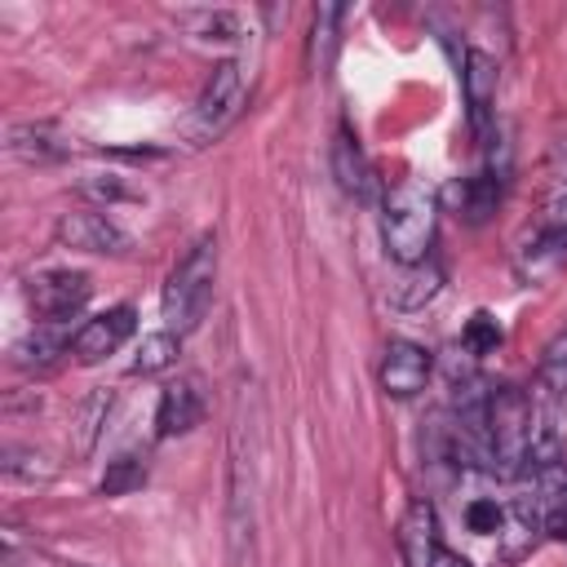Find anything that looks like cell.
I'll return each instance as SVG.
<instances>
[{
    "label": "cell",
    "instance_id": "obj_3",
    "mask_svg": "<svg viewBox=\"0 0 567 567\" xmlns=\"http://www.w3.org/2000/svg\"><path fill=\"white\" fill-rule=\"evenodd\" d=\"M483 439H487L492 474H501V478L527 474V452H532V399H527L518 385H496V390H487Z\"/></svg>",
    "mask_w": 567,
    "mask_h": 567
},
{
    "label": "cell",
    "instance_id": "obj_4",
    "mask_svg": "<svg viewBox=\"0 0 567 567\" xmlns=\"http://www.w3.org/2000/svg\"><path fill=\"white\" fill-rule=\"evenodd\" d=\"M239 106H244V71H239V62L226 58V62H217L213 75L204 80V93H199V102H195V111H190V137H195V142L221 137L226 124L239 115Z\"/></svg>",
    "mask_w": 567,
    "mask_h": 567
},
{
    "label": "cell",
    "instance_id": "obj_23",
    "mask_svg": "<svg viewBox=\"0 0 567 567\" xmlns=\"http://www.w3.org/2000/svg\"><path fill=\"white\" fill-rule=\"evenodd\" d=\"M177 359V332H151V337H142V346H137V359H133V372H159V368H168Z\"/></svg>",
    "mask_w": 567,
    "mask_h": 567
},
{
    "label": "cell",
    "instance_id": "obj_28",
    "mask_svg": "<svg viewBox=\"0 0 567 567\" xmlns=\"http://www.w3.org/2000/svg\"><path fill=\"white\" fill-rule=\"evenodd\" d=\"M545 532H549L554 540H567V505H563V509H554V514L545 518Z\"/></svg>",
    "mask_w": 567,
    "mask_h": 567
},
{
    "label": "cell",
    "instance_id": "obj_7",
    "mask_svg": "<svg viewBox=\"0 0 567 567\" xmlns=\"http://www.w3.org/2000/svg\"><path fill=\"white\" fill-rule=\"evenodd\" d=\"M133 328H137L133 306H111V310L84 319V323L71 332V354H75L80 363H102L106 354H115V350L133 337Z\"/></svg>",
    "mask_w": 567,
    "mask_h": 567
},
{
    "label": "cell",
    "instance_id": "obj_1",
    "mask_svg": "<svg viewBox=\"0 0 567 567\" xmlns=\"http://www.w3.org/2000/svg\"><path fill=\"white\" fill-rule=\"evenodd\" d=\"M434 226H439V204L425 186L403 182L385 195V204H381V244L399 266L430 261Z\"/></svg>",
    "mask_w": 567,
    "mask_h": 567
},
{
    "label": "cell",
    "instance_id": "obj_2",
    "mask_svg": "<svg viewBox=\"0 0 567 567\" xmlns=\"http://www.w3.org/2000/svg\"><path fill=\"white\" fill-rule=\"evenodd\" d=\"M213 284H217V235L208 230L168 270V284H164V297H159L168 332L182 337V332L199 328V319H204V310L213 301Z\"/></svg>",
    "mask_w": 567,
    "mask_h": 567
},
{
    "label": "cell",
    "instance_id": "obj_9",
    "mask_svg": "<svg viewBox=\"0 0 567 567\" xmlns=\"http://www.w3.org/2000/svg\"><path fill=\"white\" fill-rule=\"evenodd\" d=\"M58 244L62 248H80V252H124L128 248V235L97 208H75V213H62L58 221Z\"/></svg>",
    "mask_w": 567,
    "mask_h": 567
},
{
    "label": "cell",
    "instance_id": "obj_27",
    "mask_svg": "<svg viewBox=\"0 0 567 567\" xmlns=\"http://www.w3.org/2000/svg\"><path fill=\"white\" fill-rule=\"evenodd\" d=\"M84 195H102V199H128L133 190H124L120 182H84Z\"/></svg>",
    "mask_w": 567,
    "mask_h": 567
},
{
    "label": "cell",
    "instance_id": "obj_5",
    "mask_svg": "<svg viewBox=\"0 0 567 567\" xmlns=\"http://www.w3.org/2000/svg\"><path fill=\"white\" fill-rule=\"evenodd\" d=\"M93 284L84 270H40L27 279V301L35 323H66L71 315L84 310Z\"/></svg>",
    "mask_w": 567,
    "mask_h": 567
},
{
    "label": "cell",
    "instance_id": "obj_26",
    "mask_svg": "<svg viewBox=\"0 0 567 567\" xmlns=\"http://www.w3.org/2000/svg\"><path fill=\"white\" fill-rule=\"evenodd\" d=\"M341 22V4H319L315 9V53H319V66H328L332 58V44H337V27Z\"/></svg>",
    "mask_w": 567,
    "mask_h": 567
},
{
    "label": "cell",
    "instance_id": "obj_20",
    "mask_svg": "<svg viewBox=\"0 0 567 567\" xmlns=\"http://www.w3.org/2000/svg\"><path fill=\"white\" fill-rule=\"evenodd\" d=\"M146 483V456H133V452H124V456H115L111 465H106V474H102V496H128V492H137Z\"/></svg>",
    "mask_w": 567,
    "mask_h": 567
},
{
    "label": "cell",
    "instance_id": "obj_6",
    "mask_svg": "<svg viewBox=\"0 0 567 567\" xmlns=\"http://www.w3.org/2000/svg\"><path fill=\"white\" fill-rule=\"evenodd\" d=\"M514 266H518V279L523 284H540V279L558 275L567 266V217L563 213H545L540 226L523 239Z\"/></svg>",
    "mask_w": 567,
    "mask_h": 567
},
{
    "label": "cell",
    "instance_id": "obj_19",
    "mask_svg": "<svg viewBox=\"0 0 567 567\" xmlns=\"http://www.w3.org/2000/svg\"><path fill=\"white\" fill-rule=\"evenodd\" d=\"M106 412H111V394L106 390H93L80 408H75V452L80 456H89L93 452V443H97V430H102V421H106Z\"/></svg>",
    "mask_w": 567,
    "mask_h": 567
},
{
    "label": "cell",
    "instance_id": "obj_11",
    "mask_svg": "<svg viewBox=\"0 0 567 567\" xmlns=\"http://www.w3.org/2000/svg\"><path fill=\"white\" fill-rule=\"evenodd\" d=\"M332 177H337V186H341L350 199H359V204H372V199H377V173H372V164H368L359 137H354L346 124H341L337 137H332Z\"/></svg>",
    "mask_w": 567,
    "mask_h": 567
},
{
    "label": "cell",
    "instance_id": "obj_13",
    "mask_svg": "<svg viewBox=\"0 0 567 567\" xmlns=\"http://www.w3.org/2000/svg\"><path fill=\"white\" fill-rule=\"evenodd\" d=\"M4 151H9L13 159H22V164H53V159H62V155L71 151V142L62 137L58 124L31 120V124H13V128L4 133Z\"/></svg>",
    "mask_w": 567,
    "mask_h": 567
},
{
    "label": "cell",
    "instance_id": "obj_21",
    "mask_svg": "<svg viewBox=\"0 0 567 567\" xmlns=\"http://www.w3.org/2000/svg\"><path fill=\"white\" fill-rule=\"evenodd\" d=\"M177 22L199 40H230L239 31V18L226 9H186V13H177Z\"/></svg>",
    "mask_w": 567,
    "mask_h": 567
},
{
    "label": "cell",
    "instance_id": "obj_22",
    "mask_svg": "<svg viewBox=\"0 0 567 567\" xmlns=\"http://www.w3.org/2000/svg\"><path fill=\"white\" fill-rule=\"evenodd\" d=\"M501 341H505V328L496 323V315H492V310H474V315L465 319L461 346H465L470 354H496V350H501Z\"/></svg>",
    "mask_w": 567,
    "mask_h": 567
},
{
    "label": "cell",
    "instance_id": "obj_15",
    "mask_svg": "<svg viewBox=\"0 0 567 567\" xmlns=\"http://www.w3.org/2000/svg\"><path fill=\"white\" fill-rule=\"evenodd\" d=\"M399 554L408 567H430V558L439 554V518L430 501H412L399 518Z\"/></svg>",
    "mask_w": 567,
    "mask_h": 567
},
{
    "label": "cell",
    "instance_id": "obj_12",
    "mask_svg": "<svg viewBox=\"0 0 567 567\" xmlns=\"http://www.w3.org/2000/svg\"><path fill=\"white\" fill-rule=\"evenodd\" d=\"M501 190H505V177H496V173H474V177L452 182V186L443 190V204H447L456 217H465L470 226H478V221H487V217L496 213Z\"/></svg>",
    "mask_w": 567,
    "mask_h": 567
},
{
    "label": "cell",
    "instance_id": "obj_24",
    "mask_svg": "<svg viewBox=\"0 0 567 567\" xmlns=\"http://www.w3.org/2000/svg\"><path fill=\"white\" fill-rule=\"evenodd\" d=\"M40 461H44L40 452H31V447H13V443H9L0 465H4L9 478H27V483H35V478H49V474H53V465H40Z\"/></svg>",
    "mask_w": 567,
    "mask_h": 567
},
{
    "label": "cell",
    "instance_id": "obj_25",
    "mask_svg": "<svg viewBox=\"0 0 567 567\" xmlns=\"http://www.w3.org/2000/svg\"><path fill=\"white\" fill-rule=\"evenodd\" d=\"M501 523H505V509H501L492 496H474V501L465 505V527H470L474 536H492V532H501Z\"/></svg>",
    "mask_w": 567,
    "mask_h": 567
},
{
    "label": "cell",
    "instance_id": "obj_29",
    "mask_svg": "<svg viewBox=\"0 0 567 567\" xmlns=\"http://www.w3.org/2000/svg\"><path fill=\"white\" fill-rule=\"evenodd\" d=\"M430 567H470V558L456 554V549H443V545H439V554L430 558Z\"/></svg>",
    "mask_w": 567,
    "mask_h": 567
},
{
    "label": "cell",
    "instance_id": "obj_8",
    "mask_svg": "<svg viewBox=\"0 0 567 567\" xmlns=\"http://www.w3.org/2000/svg\"><path fill=\"white\" fill-rule=\"evenodd\" d=\"M461 89L470 106V124L478 137H492V106H496V58L483 49H465L461 58Z\"/></svg>",
    "mask_w": 567,
    "mask_h": 567
},
{
    "label": "cell",
    "instance_id": "obj_14",
    "mask_svg": "<svg viewBox=\"0 0 567 567\" xmlns=\"http://www.w3.org/2000/svg\"><path fill=\"white\" fill-rule=\"evenodd\" d=\"M199 421H204V399H199V390H195L190 381L164 385L159 408H155V434H159V439H182V434H190Z\"/></svg>",
    "mask_w": 567,
    "mask_h": 567
},
{
    "label": "cell",
    "instance_id": "obj_18",
    "mask_svg": "<svg viewBox=\"0 0 567 567\" xmlns=\"http://www.w3.org/2000/svg\"><path fill=\"white\" fill-rule=\"evenodd\" d=\"M536 394L545 403L554 399H567V332H558L545 354H540V368H536Z\"/></svg>",
    "mask_w": 567,
    "mask_h": 567
},
{
    "label": "cell",
    "instance_id": "obj_17",
    "mask_svg": "<svg viewBox=\"0 0 567 567\" xmlns=\"http://www.w3.org/2000/svg\"><path fill=\"white\" fill-rule=\"evenodd\" d=\"M439 284H443V275H439L434 261L403 266V275L390 284V301H394L399 310H416V306H425V301L439 292Z\"/></svg>",
    "mask_w": 567,
    "mask_h": 567
},
{
    "label": "cell",
    "instance_id": "obj_16",
    "mask_svg": "<svg viewBox=\"0 0 567 567\" xmlns=\"http://www.w3.org/2000/svg\"><path fill=\"white\" fill-rule=\"evenodd\" d=\"M66 350H71V337L62 323H35V332H27L13 346V363L27 372H49Z\"/></svg>",
    "mask_w": 567,
    "mask_h": 567
},
{
    "label": "cell",
    "instance_id": "obj_10",
    "mask_svg": "<svg viewBox=\"0 0 567 567\" xmlns=\"http://www.w3.org/2000/svg\"><path fill=\"white\" fill-rule=\"evenodd\" d=\"M430 381V350L416 341H390L381 354V390L394 399L421 394Z\"/></svg>",
    "mask_w": 567,
    "mask_h": 567
}]
</instances>
